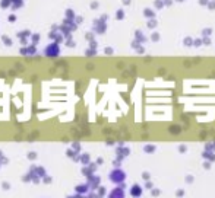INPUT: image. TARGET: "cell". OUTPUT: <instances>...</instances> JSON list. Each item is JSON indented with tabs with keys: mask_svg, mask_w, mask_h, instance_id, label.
<instances>
[{
	"mask_svg": "<svg viewBox=\"0 0 215 198\" xmlns=\"http://www.w3.org/2000/svg\"><path fill=\"white\" fill-rule=\"evenodd\" d=\"M59 53H60V48H59V45L54 44V42H53V44H50V45H47L45 50H44V54L47 55V57H57Z\"/></svg>",
	"mask_w": 215,
	"mask_h": 198,
	"instance_id": "6da1fadb",
	"label": "cell"
},
{
	"mask_svg": "<svg viewBox=\"0 0 215 198\" xmlns=\"http://www.w3.org/2000/svg\"><path fill=\"white\" fill-rule=\"evenodd\" d=\"M29 172H31V173H35V175L40 176V178H44V176L47 175V171H45L43 166H31Z\"/></svg>",
	"mask_w": 215,
	"mask_h": 198,
	"instance_id": "7a4b0ae2",
	"label": "cell"
},
{
	"mask_svg": "<svg viewBox=\"0 0 215 198\" xmlns=\"http://www.w3.org/2000/svg\"><path fill=\"white\" fill-rule=\"evenodd\" d=\"M86 191H88V185H85V184L75 187V192H76V194H81V195H83V194L86 192Z\"/></svg>",
	"mask_w": 215,
	"mask_h": 198,
	"instance_id": "3957f363",
	"label": "cell"
},
{
	"mask_svg": "<svg viewBox=\"0 0 215 198\" xmlns=\"http://www.w3.org/2000/svg\"><path fill=\"white\" fill-rule=\"evenodd\" d=\"M110 178H111V179H113L114 182H117L119 179H121V178H123V173H120V171H114V172H113V173L110 175Z\"/></svg>",
	"mask_w": 215,
	"mask_h": 198,
	"instance_id": "277c9868",
	"label": "cell"
},
{
	"mask_svg": "<svg viewBox=\"0 0 215 198\" xmlns=\"http://www.w3.org/2000/svg\"><path fill=\"white\" fill-rule=\"evenodd\" d=\"M98 182H99V179L97 178V176H91L88 179V184H89V187H92V188H95L97 185H98Z\"/></svg>",
	"mask_w": 215,
	"mask_h": 198,
	"instance_id": "5b68a950",
	"label": "cell"
},
{
	"mask_svg": "<svg viewBox=\"0 0 215 198\" xmlns=\"http://www.w3.org/2000/svg\"><path fill=\"white\" fill-rule=\"evenodd\" d=\"M29 173H31V172H29ZM31 182L37 185V184H40V182H41V178H40V176H37L35 173H31Z\"/></svg>",
	"mask_w": 215,
	"mask_h": 198,
	"instance_id": "8992f818",
	"label": "cell"
},
{
	"mask_svg": "<svg viewBox=\"0 0 215 198\" xmlns=\"http://www.w3.org/2000/svg\"><path fill=\"white\" fill-rule=\"evenodd\" d=\"M110 198H121V191H119V189H114V191L110 194Z\"/></svg>",
	"mask_w": 215,
	"mask_h": 198,
	"instance_id": "52a82bcc",
	"label": "cell"
},
{
	"mask_svg": "<svg viewBox=\"0 0 215 198\" xmlns=\"http://www.w3.org/2000/svg\"><path fill=\"white\" fill-rule=\"evenodd\" d=\"M41 181L44 182V184H51V181H53V178H51V176H48V175H45L44 178H41Z\"/></svg>",
	"mask_w": 215,
	"mask_h": 198,
	"instance_id": "ba28073f",
	"label": "cell"
},
{
	"mask_svg": "<svg viewBox=\"0 0 215 198\" xmlns=\"http://www.w3.org/2000/svg\"><path fill=\"white\" fill-rule=\"evenodd\" d=\"M22 181L23 182H31V173H29V172H28L27 175L22 176Z\"/></svg>",
	"mask_w": 215,
	"mask_h": 198,
	"instance_id": "9c48e42d",
	"label": "cell"
},
{
	"mask_svg": "<svg viewBox=\"0 0 215 198\" xmlns=\"http://www.w3.org/2000/svg\"><path fill=\"white\" fill-rule=\"evenodd\" d=\"M28 159H29V160H35V159H37V153L31 152V153L28 154Z\"/></svg>",
	"mask_w": 215,
	"mask_h": 198,
	"instance_id": "30bf717a",
	"label": "cell"
},
{
	"mask_svg": "<svg viewBox=\"0 0 215 198\" xmlns=\"http://www.w3.org/2000/svg\"><path fill=\"white\" fill-rule=\"evenodd\" d=\"M88 156H86V154H85V156H81V162H82V163H85V165H86V163H88Z\"/></svg>",
	"mask_w": 215,
	"mask_h": 198,
	"instance_id": "8fae6325",
	"label": "cell"
},
{
	"mask_svg": "<svg viewBox=\"0 0 215 198\" xmlns=\"http://www.w3.org/2000/svg\"><path fill=\"white\" fill-rule=\"evenodd\" d=\"M9 188H11V185H9V182H3V189H6V191H7Z\"/></svg>",
	"mask_w": 215,
	"mask_h": 198,
	"instance_id": "7c38bea8",
	"label": "cell"
},
{
	"mask_svg": "<svg viewBox=\"0 0 215 198\" xmlns=\"http://www.w3.org/2000/svg\"><path fill=\"white\" fill-rule=\"evenodd\" d=\"M0 166H2V163H0Z\"/></svg>",
	"mask_w": 215,
	"mask_h": 198,
	"instance_id": "4fadbf2b",
	"label": "cell"
}]
</instances>
